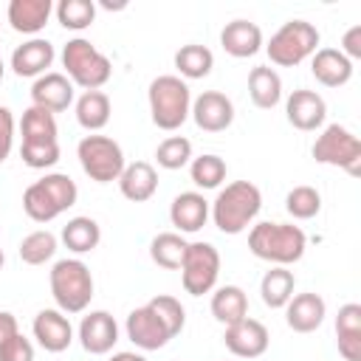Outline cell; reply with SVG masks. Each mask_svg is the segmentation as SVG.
<instances>
[{
	"mask_svg": "<svg viewBox=\"0 0 361 361\" xmlns=\"http://www.w3.org/2000/svg\"><path fill=\"white\" fill-rule=\"evenodd\" d=\"M262 209V192L251 180H234L226 183V189L217 192L214 203L209 206V214L214 226L223 234H243Z\"/></svg>",
	"mask_w": 361,
	"mask_h": 361,
	"instance_id": "cell-1",
	"label": "cell"
},
{
	"mask_svg": "<svg viewBox=\"0 0 361 361\" xmlns=\"http://www.w3.org/2000/svg\"><path fill=\"white\" fill-rule=\"evenodd\" d=\"M307 237L293 223H257L248 231V251L271 265H293L305 257Z\"/></svg>",
	"mask_w": 361,
	"mask_h": 361,
	"instance_id": "cell-2",
	"label": "cell"
},
{
	"mask_svg": "<svg viewBox=\"0 0 361 361\" xmlns=\"http://www.w3.org/2000/svg\"><path fill=\"white\" fill-rule=\"evenodd\" d=\"M79 197V189L71 175L65 172H48L45 178L34 180L23 192V212L34 223H51L62 212H68Z\"/></svg>",
	"mask_w": 361,
	"mask_h": 361,
	"instance_id": "cell-3",
	"label": "cell"
},
{
	"mask_svg": "<svg viewBox=\"0 0 361 361\" xmlns=\"http://www.w3.org/2000/svg\"><path fill=\"white\" fill-rule=\"evenodd\" d=\"M147 99H149L152 124H155L158 130L172 133V130H178V127L189 118L192 93H189V85H186L180 76H172V73L155 76V79L149 82Z\"/></svg>",
	"mask_w": 361,
	"mask_h": 361,
	"instance_id": "cell-4",
	"label": "cell"
},
{
	"mask_svg": "<svg viewBox=\"0 0 361 361\" xmlns=\"http://www.w3.org/2000/svg\"><path fill=\"white\" fill-rule=\"evenodd\" d=\"M51 296L62 313H82L93 299V276L82 259H59L51 274Z\"/></svg>",
	"mask_w": 361,
	"mask_h": 361,
	"instance_id": "cell-5",
	"label": "cell"
},
{
	"mask_svg": "<svg viewBox=\"0 0 361 361\" xmlns=\"http://www.w3.org/2000/svg\"><path fill=\"white\" fill-rule=\"evenodd\" d=\"M62 65H65V76L82 90H99L102 85H107L113 73L110 59L85 37H73L65 42Z\"/></svg>",
	"mask_w": 361,
	"mask_h": 361,
	"instance_id": "cell-6",
	"label": "cell"
},
{
	"mask_svg": "<svg viewBox=\"0 0 361 361\" xmlns=\"http://www.w3.org/2000/svg\"><path fill=\"white\" fill-rule=\"evenodd\" d=\"M319 45V31L307 20H288L265 45L268 59L279 68H296L307 56L316 54Z\"/></svg>",
	"mask_w": 361,
	"mask_h": 361,
	"instance_id": "cell-7",
	"label": "cell"
},
{
	"mask_svg": "<svg viewBox=\"0 0 361 361\" xmlns=\"http://www.w3.org/2000/svg\"><path fill=\"white\" fill-rule=\"evenodd\" d=\"M76 158L85 169V175L96 183H113L121 178L124 172V152L118 147V141L107 138V135H85L76 147Z\"/></svg>",
	"mask_w": 361,
	"mask_h": 361,
	"instance_id": "cell-8",
	"label": "cell"
},
{
	"mask_svg": "<svg viewBox=\"0 0 361 361\" xmlns=\"http://www.w3.org/2000/svg\"><path fill=\"white\" fill-rule=\"evenodd\" d=\"M220 276V254L212 243H189L180 262V282L189 296H203L214 290Z\"/></svg>",
	"mask_w": 361,
	"mask_h": 361,
	"instance_id": "cell-9",
	"label": "cell"
},
{
	"mask_svg": "<svg viewBox=\"0 0 361 361\" xmlns=\"http://www.w3.org/2000/svg\"><path fill=\"white\" fill-rule=\"evenodd\" d=\"M313 158L327 166H341L350 175L361 169V141L341 124H327L313 144Z\"/></svg>",
	"mask_w": 361,
	"mask_h": 361,
	"instance_id": "cell-10",
	"label": "cell"
},
{
	"mask_svg": "<svg viewBox=\"0 0 361 361\" xmlns=\"http://www.w3.org/2000/svg\"><path fill=\"white\" fill-rule=\"evenodd\" d=\"M223 341H226V350L237 358H259L268 350L271 336H268V327L262 322L245 316V319L226 327Z\"/></svg>",
	"mask_w": 361,
	"mask_h": 361,
	"instance_id": "cell-11",
	"label": "cell"
},
{
	"mask_svg": "<svg viewBox=\"0 0 361 361\" xmlns=\"http://www.w3.org/2000/svg\"><path fill=\"white\" fill-rule=\"evenodd\" d=\"M189 116L195 118V124L203 130V133H223L231 127L234 121V104L226 93L220 90H203L195 102H192V110Z\"/></svg>",
	"mask_w": 361,
	"mask_h": 361,
	"instance_id": "cell-12",
	"label": "cell"
},
{
	"mask_svg": "<svg viewBox=\"0 0 361 361\" xmlns=\"http://www.w3.org/2000/svg\"><path fill=\"white\" fill-rule=\"evenodd\" d=\"M34 338L45 353H65L73 341V327L71 319L59 307H45L34 316Z\"/></svg>",
	"mask_w": 361,
	"mask_h": 361,
	"instance_id": "cell-13",
	"label": "cell"
},
{
	"mask_svg": "<svg viewBox=\"0 0 361 361\" xmlns=\"http://www.w3.org/2000/svg\"><path fill=\"white\" fill-rule=\"evenodd\" d=\"M118 341V324L107 310H90L79 322V344L90 355H104Z\"/></svg>",
	"mask_w": 361,
	"mask_h": 361,
	"instance_id": "cell-14",
	"label": "cell"
},
{
	"mask_svg": "<svg viewBox=\"0 0 361 361\" xmlns=\"http://www.w3.org/2000/svg\"><path fill=\"white\" fill-rule=\"evenodd\" d=\"M285 116H288V121H290L296 130L310 133V130H319V127L324 124V118H327V104H324V99H322L316 90L299 87V90H293V93L288 96V102H285Z\"/></svg>",
	"mask_w": 361,
	"mask_h": 361,
	"instance_id": "cell-15",
	"label": "cell"
},
{
	"mask_svg": "<svg viewBox=\"0 0 361 361\" xmlns=\"http://www.w3.org/2000/svg\"><path fill=\"white\" fill-rule=\"evenodd\" d=\"M31 102L34 107H42L48 113H62L73 102V82L65 73L48 71L31 85Z\"/></svg>",
	"mask_w": 361,
	"mask_h": 361,
	"instance_id": "cell-16",
	"label": "cell"
},
{
	"mask_svg": "<svg viewBox=\"0 0 361 361\" xmlns=\"http://www.w3.org/2000/svg\"><path fill=\"white\" fill-rule=\"evenodd\" d=\"M124 330H127V338H130L135 347H141V350H161V347L172 338L169 330L164 327V322L149 310V305L135 307V310L127 316Z\"/></svg>",
	"mask_w": 361,
	"mask_h": 361,
	"instance_id": "cell-17",
	"label": "cell"
},
{
	"mask_svg": "<svg viewBox=\"0 0 361 361\" xmlns=\"http://www.w3.org/2000/svg\"><path fill=\"white\" fill-rule=\"evenodd\" d=\"M327 316V305L319 293H296L285 305V322L293 333H313L322 327Z\"/></svg>",
	"mask_w": 361,
	"mask_h": 361,
	"instance_id": "cell-18",
	"label": "cell"
},
{
	"mask_svg": "<svg viewBox=\"0 0 361 361\" xmlns=\"http://www.w3.org/2000/svg\"><path fill=\"white\" fill-rule=\"evenodd\" d=\"M169 220L178 234H195L209 220V200L200 192H180L169 206Z\"/></svg>",
	"mask_w": 361,
	"mask_h": 361,
	"instance_id": "cell-19",
	"label": "cell"
},
{
	"mask_svg": "<svg viewBox=\"0 0 361 361\" xmlns=\"http://www.w3.org/2000/svg\"><path fill=\"white\" fill-rule=\"evenodd\" d=\"M310 73L324 87H341L353 79V62L338 48H316L310 59Z\"/></svg>",
	"mask_w": 361,
	"mask_h": 361,
	"instance_id": "cell-20",
	"label": "cell"
},
{
	"mask_svg": "<svg viewBox=\"0 0 361 361\" xmlns=\"http://www.w3.org/2000/svg\"><path fill=\"white\" fill-rule=\"evenodd\" d=\"M220 45L226 54H231L237 59H248L262 48V31L251 20H231L220 31Z\"/></svg>",
	"mask_w": 361,
	"mask_h": 361,
	"instance_id": "cell-21",
	"label": "cell"
},
{
	"mask_svg": "<svg viewBox=\"0 0 361 361\" xmlns=\"http://www.w3.org/2000/svg\"><path fill=\"white\" fill-rule=\"evenodd\" d=\"M51 62H54V45L48 39H39V37L17 45L11 54V71L17 76H37L39 79L42 73H48Z\"/></svg>",
	"mask_w": 361,
	"mask_h": 361,
	"instance_id": "cell-22",
	"label": "cell"
},
{
	"mask_svg": "<svg viewBox=\"0 0 361 361\" xmlns=\"http://www.w3.org/2000/svg\"><path fill=\"white\" fill-rule=\"evenodd\" d=\"M118 189L127 200L133 203H147L155 192H158V172L152 164L147 161H135V164H127L121 178H118Z\"/></svg>",
	"mask_w": 361,
	"mask_h": 361,
	"instance_id": "cell-23",
	"label": "cell"
},
{
	"mask_svg": "<svg viewBox=\"0 0 361 361\" xmlns=\"http://www.w3.org/2000/svg\"><path fill=\"white\" fill-rule=\"evenodd\" d=\"M54 11L51 0H11L8 3V23L17 34H37L48 25Z\"/></svg>",
	"mask_w": 361,
	"mask_h": 361,
	"instance_id": "cell-24",
	"label": "cell"
},
{
	"mask_svg": "<svg viewBox=\"0 0 361 361\" xmlns=\"http://www.w3.org/2000/svg\"><path fill=\"white\" fill-rule=\"evenodd\" d=\"M248 96L259 110H274L282 102V79L274 68L259 65L248 73Z\"/></svg>",
	"mask_w": 361,
	"mask_h": 361,
	"instance_id": "cell-25",
	"label": "cell"
},
{
	"mask_svg": "<svg viewBox=\"0 0 361 361\" xmlns=\"http://www.w3.org/2000/svg\"><path fill=\"white\" fill-rule=\"evenodd\" d=\"M212 316L220 324H234L248 316V296L240 285H223L212 293Z\"/></svg>",
	"mask_w": 361,
	"mask_h": 361,
	"instance_id": "cell-26",
	"label": "cell"
},
{
	"mask_svg": "<svg viewBox=\"0 0 361 361\" xmlns=\"http://www.w3.org/2000/svg\"><path fill=\"white\" fill-rule=\"evenodd\" d=\"M110 96L102 90H85L76 99V121L87 130V133H99L107 121H110Z\"/></svg>",
	"mask_w": 361,
	"mask_h": 361,
	"instance_id": "cell-27",
	"label": "cell"
},
{
	"mask_svg": "<svg viewBox=\"0 0 361 361\" xmlns=\"http://www.w3.org/2000/svg\"><path fill=\"white\" fill-rule=\"evenodd\" d=\"M99 240H102V228H99V223H96L93 217L79 214V217H71V220L62 226V243H65V248L73 251V254H87V251H93V248L99 245Z\"/></svg>",
	"mask_w": 361,
	"mask_h": 361,
	"instance_id": "cell-28",
	"label": "cell"
},
{
	"mask_svg": "<svg viewBox=\"0 0 361 361\" xmlns=\"http://www.w3.org/2000/svg\"><path fill=\"white\" fill-rule=\"evenodd\" d=\"M293 288H296L293 274L288 268H282V265H274L271 271H265V276L259 282V296H262V302L268 307L276 310V307H285L290 302Z\"/></svg>",
	"mask_w": 361,
	"mask_h": 361,
	"instance_id": "cell-29",
	"label": "cell"
},
{
	"mask_svg": "<svg viewBox=\"0 0 361 361\" xmlns=\"http://www.w3.org/2000/svg\"><path fill=\"white\" fill-rule=\"evenodd\" d=\"M175 68L183 79H203L214 68V54L206 45H197V42L180 45V51L175 54Z\"/></svg>",
	"mask_w": 361,
	"mask_h": 361,
	"instance_id": "cell-30",
	"label": "cell"
},
{
	"mask_svg": "<svg viewBox=\"0 0 361 361\" xmlns=\"http://www.w3.org/2000/svg\"><path fill=\"white\" fill-rule=\"evenodd\" d=\"M186 240L183 234L178 231H164L158 234L152 243H149V257L155 265L166 268V271H180V262H183V254H186Z\"/></svg>",
	"mask_w": 361,
	"mask_h": 361,
	"instance_id": "cell-31",
	"label": "cell"
},
{
	"mask_svg": "<svg viewBox=\"0 0 361 361\" xmlns=\"http://www.w3.org/2000/svg\"><path fill=\"white\" fill-rule=\"evenodd\" d=\"M20 133H23V141H56V118L54 113L42 110V107H28L23 113V121H20Z\"/></svg>",
	"mask_w": 361,
	"mask_h": 361,
	"instance_id": "cell-32",
	"label": "cell"
},
{
	"mask_svg": "<svg viewBox=\"0 0 361 361\" xmlns=\"http://www.w3.org/2000/svg\"><path fill=\"white\" fill-rule=\"evenodd\" d=\"M226 161L220 155H197L189 161V175H192V183L200 186V189H217L223 180H226Z\"/></svg>",
	"mask_w": 361,
	"mask_h": 361,
	"instance_id": "cell-33",
	"label": "cell"
},
{
	"mask_svg": "<svg viewBox=\"0 0 361 361\" xmlns=\"http://www.w3.org/2000/svg\"><path fill=\"white\" fill-rule=\"evenodd\" d=\"M54 254H56V237L45 228H37V231L25 234L23 243H20V259L25 265H45Z\"/></svg>",
	"mask_w": 361,
	"mask_h": 361,
	"instance_id": "cell-34",
	"label": "cell"
},
{
	"mask_svg": "<svg viewBox=\"0 0 361 361\" xmlns=\"http://www.w3.org/2000/svg\"><path fill=\"white\" fill-rule=\"evenodd\" d=\"M56 20L68 31H82L96 20V3L93 0H59Z\"/></svg>",
	"mask_w": 361,
	"mask_h": 361,
	"instance_id": "cell-35",
	"label": "cell"
},
{
	"mask_svg": "<svg viewBox=\"0 0 361 361\" xmlns=\"http://www.w3.org/2000/svg\"><path fill=\"white\" fill-rule=\"evenodd\" d=\"M285 209L293 220H310L322 212V195L313 186H293L285 197Z\"/></svg>",
	"mask_w": 361,
	"mask_h": 361,
	"instance_id": "cell-36",
	"label": "cell"
},
{
	"mask_svg": "<svg viewBox=\"0 0 361 361\" xmlns=\"http://www.w3.org/2000/svg\"><path fill=\"white\" fill-rule=\"evenodd\" d=\"M155 161L161 169H180L192 161V141L183 135H169L158 144L155 149Z\"/></svg>",
	"mask_w": 361,
	"mask_h": 361,
	"instance_id": "cell-37",
	"label": "cell"
},
{
	"mask_svg": "<svg viewBox=\"0 0 361 361\" xmlns=\"http://www.w3.org/2000/svg\"><path fill=\"white\" fill-rule=\"evenodd\" d=\"M147 305H149V310L164 322V327L169 330L172 338L183 330V324H186V310H183V305H180L175 296H169V293H158V296H152Z\"/></svg>",
	"mask_w": 361,
	"mask_h": 361,
	"instance_id": "cell-38",
	"label": "cell"
},
{
	"mask_svg": "<svg viewBox=\"0 0 361 361\" xmlns=\"http://www.w3.org/2000/svg\"><path fill=\"white\" fill-rule=\"evenodd\" d=\"M20 158L31 169H48L59 161V144L56 141H23Z\"/></svg>",
	"mask_w": 361,
	"mask_h": 361,
	"instance_id": "cell-39",
	"label": "cell"
},
{
	"mask_svg": "<svg viewBox=\"0 0 361 361\" xmlns=\"http://www.w3.org/2000/svg\"><path fill=\"white\" fill-rule=\"evenodd\" d=\"M0 361H34V344L17 333L0 347Z\"/></svg>",
	"mask_w": 361,
	"mask_h": 361,
	"instance_id": "cell-40",
	"label": "cell"
},
{
	"mask_svg": "<svg viewBox=\"0 0 361 361\" xmlns=\"http://www.w3.org/2000/svg\"><path fill=\"white\" fill-rule=\"evenodd\" d=\"M344 333H361V305H355V302H347L338 307L336 336H344Z\"/></svg>",
	"mask_w": 361,
	"mask_h": 361,
	"instance_id": "cell-41",
	"label": "cell"
},
{
	"mask_svg": "<svg viewBox=\"0 0 361 361\" xmlns=\"http://www.w3.org/2000/svg\"><path fill=\"white\" fill-rule=\"evenodd\" d=\"M14 147V116L8 107H0V164L8 158Z\"/></svg>",
	"mask_w": 361,
	"mask_h": 361,
	"instance_id": "cell-42",
	"label": "cell"
},
{
	"mask_svg": "<svg viewBox=\"0 0 361 361\" xmlns=\"http://www.w3.org/2000/svg\"><path fill=\"white\" fill-rule=\"evenodd\" d=\"M350 62L353 59H361V25H353L347 28V34L341 37V48H338Z\"/></svg>",
	"mask_w": 361,
	"mask_h": 361,
	"instance_id": "cell-43",
	"label": "cell"
},
{
	"mask_svg": "<svg viewBox=\"0 0 361 361\" xmlns=\"http://www.w3.org/2000/svg\"><path fill=\"white\" fill-rule=\"evenodd\" d=\"M338 353L344 361H361V333L338 336Z\"/></svg>",
	"mask_w": 361,
	"mask_h": 361,
	"instance_id": "cell-44",
	"label": "cell"
},
{
	"mask_svg": "<svg viewBox=\"0 0 361 361\" xmlns=\"http://www.w3.org/2000/svg\"><path fill=\"white\" fill-rule=\"evenodd\" d=\"M20 333V327H17V319H14V313H8V310H0V347L8 341V338H14Z\"/></svg>",
	"mask_w": 361,
	"mask_h": 361,
	"instance_id": "cell-45",
	"label": "cell"
},
{
	"mask_svg": "<svg viewBox=\"0 0 361 361\" xmlns=\"http://www.w3.org/2000/svg\"><path fill=\"white\" fill-rule=\"evenodd\" d=\"M110 361H147V358L138 355V353H113Z\"/></svg>",
	"mask_w": 361,
	"mask_h": 361,
	"instance_id": "cell-46",
	"label": "cell"
},
{
	"mask_svg": "<svg viewBox=\"0 0 361 361\" xmlns=\"http://www.w3.org/2000/svg\"><path fill=\"white\" fill-rule=\"evenodd\" d=\"M3 73H6V65H3V59H0V82H3Z\"/></svg>",
	"mask_w": 361,
	"mask_h": 361,
	"instance_id": "cell-47",
	"label": "cell"
},
{
	"mask_svg": "<svg viewBox=\"0 0 361 361\" xmlns=\"http://www.w3.org/2000/svg\"><path fill=\"white\" fill-rule=\"evenodd\" d=\"M3 262H6V257H3V248H0V268H3Z\"/></svg>",
	"mask_w": 361,
	"mask_h": 361,
	"instance_id": "cell-48",
	"label": "cell"
}]
</instances>
